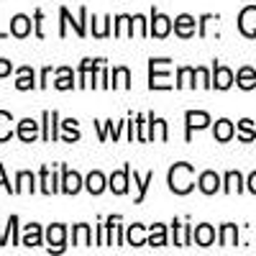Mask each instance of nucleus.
Returning <instances> with one entry per match:
<instances>
[{
    "label": "nucleus",
    "instance_id": "1",
    "mask_svg": "<svg viewBox=\"0 0 256 256\" xmlns=\"http://www.w3.org/2000/svg\"><path fill=\"white\" fill-rule=\"evenodd\" d=\"M166 184L174 195H187V192L195 190V166L187 162H177L169 166L166 172Z\"/></svg>",
    "mask_w": 256,
    "mask_h": 256
},
{
    "label": "nucleus",
    "instance_id": "2",
    "mask_svg": "<svg viewBox=\"0 0 256 256\" xmlns=\"http://www.w3.org/2000/svg\"><path fill=\"white\" fill-rule=\"evenodd\" d=\"M177 84L172 82V59L152 56L148 59V90H172Z\"/></svg>",
    "mask_w": 256,
    "mask_h": 256
},
{
    "label": "nucleus",
    "instance_id": "3",
    "mask_svg": "<svg viewBox=\"0 0 256 256\" xmlns=\"http://www.w3.org/2000/svg\"><path fill=\"white\" fill-rule=\"evenodd\" d=\"M88 8H80V13H77V18H72V13L67 10V8H59V36L64 38V36H67V28L72 26L74 28V34L80 36V38H84V36H88Z\"/></svg>",
    "mask_w": 256,
    "mask_h": 256
},
{
    "label": "nucleus",
    "instance_id": "4",
    "mask_svg": "<svg viewBox=\"0 0 256 256\" xmlns=\"http://www.w3.org/2000/svg\"><path fill=\"white\" fill-rule=\"evenodd\" d=\"M174 28V20L159 13L156 8H152V18H148V36H154V38H166L169 34H172Z\"/></svg>",
    "mask_w": 256,
    "mask_h": 256
},
{
    "label": "nucleus",
    "instance_id": "5",
    "mask_svg": "<svg viewBox=\"0 0 256 256\" xmlns=\"http://www.w3.org/2000/svg\"><path fill=\"white\" fill-rule=\"evenodd\" d=\"M59 113L56 110H44L41 113V141L54 144L59 141Z\"/></svg>",
    "mask_w": 256,
    "mask_h": 256
},
{
    "label": "nucleus",
    "instance_id": "6",
    "mask_svg": "<svg viewBox=\"0 0 256 256\" xmlns=\"http://www.w3.org/2000/svg\"><path fill=\"white\" fill-rule=\"evenodd\" d=\"M212 120L205 110H187L184 113V141L190 144L192 141V131H202V128H208Z\"/></svg>",
    "mask_w": 256,
    "mask_h": 256
},
{
    "label": "nucleus",
    "instance_id": "7",
    "mask_svg": "<svg viewBox=\"0 0 256 256\" xmlns=\"http://www.w3.org/2000/svg\"><path fill=\"white\" fill-rule=\"evenodd\" d=\"M46 248H49V254L54 251V254H62L64 251V246H67V226L64 223H52L49 228H46Z\"/></svg>",
    "mask_w": 256,
    "mask_h": 256
},
{
    "label": "nucleus",
    "instance_id": "8",
    "mask_svg": "<svg viewBox=\"0 0 256 256\" xmlns=\"http://www.w3.org/2000/svg\"><path fill=\"white\" fill-rule=\"evenodd\" d=\"M236 84V74H233L230 67H226V64L220 62H212V88L216 90H228Z\"/></svg>",
    "mask_w": 256,
    "mask_h": 256
},
{
    "label": "nucleus",
    "instance_id": "9",
    "mask_svg": "<svg viewBox=\"0 0 256 256\" xmlns=\"http://www.w3.org/2000/svg\"><path fill=\"white\" fill-rule=\"evenodd\" d=\"M128 187H131V164H126L123 169H118V172L108 177V190L113 195H126Z\"/></svg>",
    "mask_w": 256,
    "mask_h": 256
},
{
    "label": "nucleus",
    "instance_id": "10",
    "mask_svg": "<svg viewBox=\"0 0 256 256\" xmlns=\"http://www.w3.org/2000/svg\"><path fill=\"white\" fill-rule=\"evenodd\" d=\"M38 190L44 192V195H56V192H62V177L49 172L46 164L38 169Z\"/></svg>",
    "mask_w": 256,
    "mask_h": 256
},
{
    "label": "nucleus",
    "instance_id": "11",
    "mask_svg": "<svg viewBox=\"0 0 256 256\" xmlns=\"http://www.w3.org/2000/svg\"><path fill=\"white\" fill-rule=\"evenodd\" d=\"M16 136L24 144H34L41 136V123H36L34 118H24L16 123Z\"/></svg>",
    "mask_w": 256,
    "mask_h": 256
},
{
    "label": "nucleus",
    "instance_id": "12",
    "mask_svg": "<svg viewBox=\"0 0 256 256\" xmlns=\"http://www.w3.org/2000/svg\"><path fill=\"white\" fill-rule=\"evenodd\" d=\"M82 187H84V180L80 177V172L67 169L62 164V192H64V195H77Z\"/></svg>",
    "mask_w": 256,
    "mask_h": 256
},
{
    "label": "nucleus",
    "instance_id": "13",
    "mask_svg": "<svg viewBox=\"0 0 256 256\" xmlns=\"http://www.w3.org/2000/svg\"><path fill=\"white\" fill-rule=\"evenodd\" d=\"M238 31L246 38H256V6H246L238 13Z\"/></svg>",
    "mask_w": 256,
    "mask_h": 256
},
{
    "label": "nucleus",
    "instance_id": "14",
    "mask_svg": "<svg viewBox=\"0 0 256 256\" xmlns=\"http://www.w3.org/2000/svg\"><path fill=\"white\" fill-rule=\"evenodd\" d=\"M198 190L202 192V195H216L218 190H223V180L218 172H212V169H208V172H202L198 177Z\"/></svg>",
    "mask_w": 256,
    "mask_h": 256
},
{
    "label": "nucleus",
    "instance_id": "15",
    "mask_svg": "<svg viewBox=\"0 0 256 256\" xmlns=\"http://www.w3.org/2000/svg\"><path fill=\"white\" fill-rule=\"evenodd\" d=\"M34 88H38L34 67H28V64H24V67H18V70H16V90H20V92H28V90H34Z\"/></svg>",
    "mask_w": 256,
    "mask_h": 256
},
{
    "label": "nucleus",
    "instance_id": "16",
    "mask_svg": "<svg viewBox=\"0 0 256 256\" xmlns=\"http://www.w3.org/2000/svg\"><path fill=\"white\" fill-rule=\"evenodd\" d=\"M128 120H120V123H113V120H95L92 126L98 128V138L100 141H108V136H113V141L120 138V131L126 128Z\"/></svg>",
    "mask_w": 256,
    "mask_h": 256
},
{
    "label": "nucleus",
    "instance_id": "17",
    "mask_svg": "<svg viewBox=\"0 0 256 256\" xmlns=\"http://www.w3.org/2000/svg\"><path fill=\"white\" fill-rule=\"evenodd\" d=\"M195 31H198V20H195V16L180 13V16L174 18V34H177L180 38H192V36H195Z\"/></svg>",
    "mask_w": 256,
    "mask_h": 256
},
{
    "label": "nucleus",
    "instance_id": "18",
    "mask_svg": "<svg viewBox=\"0 0 256 256\" xmlns=\"http://www.w3.org/2000/svg\"><path fill=\"white\" fill-rule=\"evenodd\" d=\"M169 226H172V238H174V246H192V244H195V241H192V230H195V228H192L190 223H180L177 218L172 220V223H169Z\"/></svg>",
    "mask_w": 256,
    "mask_h": 256
},
{
    "label": "nucleus",
    "instance_id": "19",
    "mask_svg": "<svg viewBox=\"0 0 256 256\" xmlns=\"http://www.w3.org/2000/svg\"><path fill=\"white\" fill-rule=\"evenodd\" d=\"M44 244V230H41L38 223H28L24 226V233H20V246H26V248H36Z\"/></svg>",
    "mask_w": 256,
    "mask_h": 256
},
{
    "label": "nucleus",
    "instance_id": "20",
    "mask_svg": "<svg viewBox=\"0 0 256 256\" xmlns=\"http://www.w3.org/2000/svg\"><path fill=\"white\" fill-rule=\"evenodd\" d=\"M126 244L134 246V248H141V246H148V233H146V226L141 223H134L126 228Z\"/></svg>",
    "mask_w": 256,
    "mask_h": 256
},
{
    "label": "nucleus",
    "instance_id": "21",
    "mask_svg": "<svg viewBox=\"0 0 256 256\" xmlns=\"http://www.w3.org/2000/svg\"><path fill=\"white\" fill-rule=\"evenodd\" d=\"M102 62H105V59H90V56L80 62V72H77V80H80V82H77V88L88 90V84H90V74L100 67Z\"/></svg>",
    "mask_w": 256,
    "mask_h": 256
},
{
    "label": "nucleus",
    "instance_id": "22",
    "mask_svg": "<svg viewBox=\"0 0 256 256\" xmlns=\"http://www.w3.org/2000/svg\"><path fill=\"white\" fill-rule=\"evenodd\" d=\"M31 26H34V20H31L26 13H16V16L10 18V36L26 38V36H31Z\"/></svg>",
    "mask_w": 256,
    "mask_h": 256
},
{
    "label": "nucleus",
    "instance_id": "23",
    "mask_svg": "<svg viewBox=\"0 0 256 256\" xmlns=\"http://www.w3.org/2000/svg\"><path fill=\"white\" fill-rule=\"evenodd\" d=\"M192 241H195L198 246H202V248L212 246V244H216V228H212L210 223L195 226V230H192Z\"/></svg>",
    "mask_w": 256,
    "mask_h": 256
},
{
    "label": "nucleus",
    "instance_id": "24",
    "mask_svg": "<svg viewBox=\"0 0 256 256\" xmlns=\"http://www.w3.org/2000/svg\"><path fill=\"white\" fill-rule=\"evenodd\" d=\"M233 136H236V126H233L228 118L216 120V126H212V138H216L218 144H228Z\"/></svg>",
    "mask_w": 256,
    "mask_h": 256
},
{
    "label": "nucleus",
    "instance_id": "25",
    "mask_svg": "<svg viewBox=\"0 0 256 256\" xmlns=\"http://www.w3.org/2000/svg\"><path fill=\"white\" fill-rule=\"evenodd\" d=\"M54 74H56V80H54V88H56V90L67 92V90H74V88H77L72 67H59V70H54Z\"/></svg>",
    "mask_w": 256,
    "mask_h": 256
},
{
    "label": "nucleus",
    "instance_id": "26",
    "mask_svg": "<svg viewBox=\"0 0 256 256\" xmlns=\"http://www.w3.org/2000/svg\"><path fill=\"white\" fill-rule=\"evenodd\" d=\"M246 190V182H244V177H241V172H236V169H230V172H226V177H223V192L226 195H233V192H244Z\"/></svg>",
    "mask_w": 256,
    "mask_h": 256
},
{
    "label": "nucleus",
    "instance_id": "27",
    "mask_svg": "<svg viewBox=\"0 0 256 256\" xmlns=\"http://www.w3.org/2000/svg\"><path fill=\"white\" fill-rule=\"evenodd\" d=\"M72 246H92V228L88 223L72 226Z\"/></svg>",
    "mask_w": 256,
    "mask_h": 256
},
{
    "label": "nucleus",
    "instance_id": "28",
    "mask_svg": "<svg viewBox=\"0 0 256 256\" xmlns=\"http://www.w3.org/2000/svg\"><path fill=\"white\" fill-rule=\"evenodd\" d=\"M154 182V172H146L144 177L136 172V169H134V184H136V205H141L144 200H146V192H148V184H152Z\"/></svg>",
    "mask_w": 256,
    "mask_h": 256
},
{
    "label": "nucleus",
    "instance_id": "29",
    "mask_svg": "<svg viewBox=\"0 0 256 256\" xmlns=\"http://www.w3.org/2000/svg\"><path fill=\"white\" fill-rule=\"evenodd\" d=\"M218 241H220L223 248L238 246V226L236 223H223L220 226V233H218Z\"/></svg>",
    "mask_w": 256,
    "mask_h": 256
},
{
    "label": "nucleus",
    "instance_id": "30",
    "mask_svg": "<svg viewBox=\"0 0 256 256\" xmlns=\"http://www.w3.org/2000/svg\"><path fill=\"white\" fill-rule=\"evenodd\" d=\"M105 187H108V177H105L102 172H98V169L84 177V190H88L90 195H100Z\"/></svg>",
    "mask_w": 256,
    "mask_h": 256
},
{
    "label": "nucleus",
    "instance_id": "31",
    "mask_svg": "<svg viewBox=\"0 0 256 256\" xmlns=\"http://www.w3.org/2000/svg\"><path fill=\"white\" fill-rule=\"evenodd\" d=\"M59 126H62V131H64V134H62L59 138H62L64 144H77V141H80V136H82V134H80V123H77L74 118H67V120H62Z\"/></svg>",
    "mask_w": 256,
    "mask_h": 256
},
{
    "label": "nucleus",
    "instance_id": "32",
    "mask_svg": "<svg viewBox=\"0 0 256 256\" xmlns=\"http://www.w3.org/2000/svg\"><path fill=\"white\" fill-rule=\"evenodd\" d=\"M110 88L116 90H128L131 88V70L128 67H113V74H110Z\"/></svg>",
    "mask_w": 256,
    "mask_h": 256
},
{
    "label": "nucleus",
    "instance_id": "33",
    "mask_svg": "<svg viewBox=\"0 0 256 256\" xmlns=\"http://www.w3.org/2000/svg\"><path fill=\"white\" fill-rule=\"evenodd\" d=\"M38 187H36V177H34V172H18L16 174V195H20V192H36Z\"/></svg>",
    "mask_w": 256,
    "mask_h": 256
},
{
    "label": "nucleus",
    "instance_id": "34",
    "mask_svg": "<svg viewBox=\"0 0 256 256\" xmlns=\"http://www.w3.org/2000/svg\"><path fill=\"white\" fill-rule=\"evenodd\" d=\"M113 34V18L105 16V18H95L92 16V36L95 38H108Z\"/></svg>",
    "mask_w": 256,
    "mask_h": 256
},
{
    "label": "nucleus",
    "instance_id": "35",
    "mask_svg": "<svg viewBox=\"0 0 256 256\" xmlns=\"http://www.w3.org/2000/svg\"><path fill=\"white\" fill-rule=\"evenodd\" d=\"M148 246H154V248L166 246V226H164V223L148 226Z\"/></svg>",
    "mask_w": 256,
    "mask_h": 256
},
{
    "label": "nucleus",
    "instance_id": "36",
    "mask_svg": "<svg viewBox=\"0 0 256 256\" xmlns=\"http://www.w3.org/2000/svg\"><path fill=\"white\" fill-rule=\"evenodd\" d=\"M236 136H238V141H244V144L256 141V126H254V120H251V118L238 120V126H236Z\"/></svg>",
    "mask_w": 256,
    "mask_h": 256
},
{
    "label": "nucleus",
    "instance_id": "37",
    "mask_svg": "<svg viewBox=\"0 0 256 256\" xmlns=\"http://www.w3.org/2000/svg\"><path fill=\"white\" fill-rule=\"evenodd\" d=\"M236 84L241 90H254L256 88V70L254 67H241L236 72Z\"/></svg>",
    "mask_w": 256,
    "mask_h": 256
},
{
    "label": "nucleus",
    "instance_id": "38",
    "mask_svg": "<svg viewBox=\"0 0 256 256\" xmlns=\"http://www.w3.org/2000/svg\"><path fill=\"white\" fill-rule=\"evenodd\" d=\"M198 80V74H195V67H180L177 70V90H182V88H195V82Z\"/></svg>",
    "mask_w": 256,
    "mask_h": 256
},
{
    "label": "nucleus",
    "instance_id": "39",
    "mask_svg": "<svg viewBox=\"0 0 256 256\" xmlns=\"http://www.w3.org/2000/svg\"><path fill=\"white\" fill-rule=\"evenodd\" d=\"M13 116L8 110H0V144H6L10 136H16V128H13Z\"/></svg>",
    "mask_w": 256,
    "mask_h": 256
},
{
    "label": "nucleus",
    "instance_id": "40",
    "mask_svg": "<svg viewBox=\"0 0 256 256\" xmlns=\"http://www.w3.org/2000/svg\"><path fill=\"white\" fill-rule=\"evenodd\" d=\"M218 20H220L218 13H202V16L198 18V36L205 38V36H208V28H210L212 24H218Z\"/></svg>",
    "mask_w": 256,
    "mask_h": 256
},
{
    "label": "nucleus",
    "instance_id": "41",
    "mask_svg": "<svg viewBox=\"0 0 256 256\" xmlns=\"http://www.w3.org/2000/svg\"><path fill=\"white\" fill-rule=\"evenodd\" d=\"M136 141H141V144L148 141V120H146L144 113L136 116Z\"/></svg>",
    "mask_w": 256,
    "mask_h": 256
},
{
    "label": "nucleus",
    "instance_id": "42",
    "mask_svg": "<svg viewBox=\"0 0 256 256\" xmlns=\"http://www.w3.org/2000/svg\"><path fill=\"white\" fill-rule=\"evenodd\" d=\"M6 233H8V241H10L13 246H20V233H18V216H10V218H8Z\"/></svg>",
    "mask_w": 256,
    "mask_h": 256
},
{
    "label": "nucleus",
    "instance_id": "43",
    "mask_svg": "<svg viewBox=\"0 0 256 256\" xmlns=\"http://www.w3.org/2000/svg\"><path fill=\"white\" fill-rule=\"evenodd\" d=\"M195 74H198V84L205 90H212V72H208L205 67H195Z\"/></svg>",
    "mask_w": 256,
    "mask_h": 256
},
{
    "label": "nucleus",
    "instance_id": "44",
    "mask_svg": "<svg viewBox=\"0 0 256 256\" xmlns=\"http://www.w3.org/2000/svg\"><path fill=\"white\" fill-rule=\"evenodd\" d=\"M34 36L44 38V10H41V8L34 10Z\"/></svg>",
    "mask_w": 256,
    "mask_h": 256
},
{
    "label": "nucleus",
    "instance_id": "45",
    "mask_svg": "<svg viewBox=\"0 0 256 256\" xmlns=\"http://www.w3.org/2000/svg\"><path fill=\"white\" fill-rule=\"evenodd\" d=\"M98 246H110L108 223H105V220H98Z\"/></svg>",
    "mask_w": 256,
    "mask_h": 256
},
{
    "label": "nucleus",
    "instance_id": "46",
    "mask_svg": "<svg viewBox=\"0 0 256 256\" xmlns=\"http://www.w3.org/2000/svg\"><path fill=\"white\" fill-rule=\"evenodd\" d=\"M156 138L159 141H169V128L164 118H156Z\"/></svg>",
    "mask_w": 256,
    "mask_h": 256
},
{
    "label": "nucleus",
    "instance_id": "47",
    "mask_svg": "<svg viewBox=\"0 0 256 256\" xmlns=\"http://www.w3.org/2000/svg\"><path fill=\"white\" fill-rule=\"evenodd\" d=\"M0 187H3L6 192H10V195H16V184H10V180L6 177V166L0 164Z\"/></svg>",
    "mask_w": 256,
    "mask_h": 256
},
{
    "label": "nucleus",
    "instance_id": "48",
    "mask_svg": "<svg viewBox=\"0 0 256 256\" xmlns=\"http://www.w3.org/2000/svg\"><path fill=\"white\" fill-rule=\"evenodd\" d=\"M146 120H148V141H156V116L146 113Z\"/></svg>",
    "mask_w": 256,
    "mask_h": 256
},
{
    "label": "nucleus",
    "instance_id": "49",
    "mask_svg": "<svg viewBox=\"0 0 256 256\" xmlns=\"http://www.w3.org/2000/svg\"><path fill=\"white\" fill-rule=\"evenodd\" d=\"M49 80H52V67H44V70H41V77H38V88L41 90L49 88Z\"/></svg>",
    "mask_w": 256,
    "mask_h": 256
},
{
    "label": "nucleus",
    "instance_id": "50",
    "mask_svg": "<svg viewBox=\"0 0 256 256\" xmlns=\"http://www.w3.org/2000/svg\"><path fill=\"white\" fill-rule=\"evenodd\" d=\"M10 72H16V70H13V64H10L8 59H0V77H8Z\"/></svg>",
    "mask_w": 256,
    "mask_h": 256
},
{
    "label": "nucleus",
    "instance_id": "51",
    "mask_svg": "<svg viewBox=\"0 0 256 256\" xmlns=\"http://www.w3.org/2000/svg\"><path fill=\"white\" fill-rule=\"evenodd\" d=\"M246 190L251 192V195H256V172H251V174L246 177Z\"/></svg>",
    "mask_w": 256,
    "mask_h": 256
},
{
    "label": "nucleus",
    "instance_id": "52",
    "mask_svg": "<svg viewBox=\"0 0 256 256\" xmlns=\"http://www.w3.org/2000/svg\"><path fill=\"white\" fill-rule=\"evenodd\" d=\"M134 138H136V120H134L131 116H128V141L134 144Z\"/></svg>",
    "mask_w": 256,
    "mask_h": 256
},
{
    "label": "nucleus",
    "instance_id": "53",
    "mask_svg": "<svg viewBox=\"0 0 256 256\" xmlns=\"http://www.w3.org/2000/svg\"><path fill=\"white\" fill-rule=\"evenodd\" d=\"M8 36H10V31H8V34H6V31H0V38H8Z\"/></svg>",
    "mask_w": 256,
    "mask_h": 256
}]
</instances>
